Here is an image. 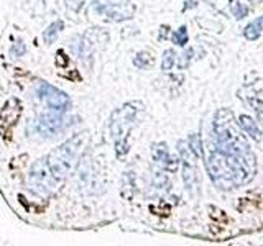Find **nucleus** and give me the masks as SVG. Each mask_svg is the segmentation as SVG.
<instances>
[{"label":"nucleus","mask_w":263,"mask_h":246,"mask_svg":"<svg viewBox=\"0 0 263 246\" xmlns=\"http://www.w3.org/2000/svg\"><path fill=\"white\" fill-rule=\"evenodd\" d=\"M206 169L211 181L221 190H233L253 181L257 174V159L242 158L219 151L209 145L206 151Z\"/></svg>","instance_id":"obj_1"},{"label":"nucleus","mask_w":263,"mask_h":246,"mask_svg":"<svg viewBox=\"0 0 263 246\" xmlns=\"http://www.w3.org/2000/svg\"><path fill=\"white\" fill-rule=\"evenodd\" d=\"M213 131L214 141L211 145L217 148L219 151L242 156V158H253L255 156L250 145H248L245 131L235 120V115L230 108H219L216 112L213 120Z\"/></svg>","instance_id":"obj_2"},{"label":"nucleus","mask_w":263,"mask_h":246,"mask_svg":"<svg viewBox=\"0 0 263 246\" xmlns=\"http://www.w3.org/2000/svg\"><path fill=\"white\" fill-rule=\"evenodd\" d=\"M87 143H89V133L87 131L76 133L66 143H63L60 148H56V150H53L48 154L46 161L55 177L63 179L74 173Z\"/></svg>","instance_id":"obj_3"},{"label":"nucleus","mask_w":263,"mask_h":246,"mask_svg":"<svg viewBox=\"0 0 263 246\" xmlns=\"http://www.w3.org/2000/svg\"><path fill=\"white\" fill-rule=\"evenodd\" d=\"M143 112L140 102H128L120 108H117L111 115V135L115 143L117 156H125L128 153V136L135 128Z\"/></svg>","instance_id":"obj_4"},{"label":"nucleus","mask_w":263,"mask_h":246,"mask_svg":"<svg viewBox=\"0 0 263 246\" xmlns=\"http://www.w3.org/2000/svg\"><path fill=\"white\" fill-rule=\"evenodd\" d=\"M94 9L112 21L130 20L135 13V7L130 0H94Z\"/></svg>","instance_id":"obj_5"},{"label":"nucleus","mask_w":263,"mask_h":246,"mask_svg":"<svg viewBox=\"0 0 263 246\" xmlns=\"http://www.w3.org/2000/svg\"><path fill=\"white\" fill-rule=\"evenodd\" d=\"M178 153L181 158V169H182V181L188 190H196L199 185V176H197L196 159L197 154L188 146L186 141H179L178 143Z\"/></svg>","instance_id":"obj_6"},{"label":"nucleus","mask_w":263,"mask_h":246,"mask_svg":"<svg viewBox=\"0 0 263 246\" xmlns=\"http://www.w3.org/2000/svg\"><path fill=\"white\" fill-rule=\"evenodd\" d=\"M55 174L51 173V169L48 166L46 159H38L33 166H32V174H30V181L33 185V190L38 194H49L55 189Z\"/></svg>","instance_id":"obj_7"},{"label":"nucleus","mask_w":263,"mask_h":246,"mask_svg":"<svg viewBox=\"0 0 263 246\" xmlns=\"http://www.w3.org/2000/svg\"><path fill=\"white\" fill-rule=\"evenodd\" d=\"M36 92H38L40 99L45 100L46 105L55 112H64L71 105L69 97L55 86L48 84V82H40L38 87H36Z\"/></svg>","instance_id":"obj_8"},{"label":"nucleus","mask_w":263,"mask_h":246,"mask_svg":"<svg viewBox=\"0 0 263 246\" xmlns=\"http://www.w3.org/2000/svg\"><path fill=\"white\" fill-rule=\"evenodd\" d=\"M71 125V118L61 115V112L58 114H48V115H41L38 118V130L40 133L46 136H55L58 133H61L64 128H68Z\"/></svg>","instance_id":"obj_9"},{"label":"nucleus","mask_w":263,"mask_h":246,"mask_svg":"<svg viewBox=\"0 0 263 246\" xmlns=\"http://www.w3.org/2000/svg\"><path fill=\"white\" fill-rule=\"evenodd\" d=\"M151 156H153V159H155L160 166H163L165 169L174 171L178 166V161L174 158H171V154H170V151H168V148H166L165 143H158V145L153 146Z\"/></svg>","instance_id":"obj_10"},{"label":"nucleus","mask_w":263,"mask_h":246,"mask_svg":"<svg viewBox=\"0 0 263 246\" xmlns=\"http://www.w3.org/2000/svg\"><path fill=\"white\" fill-rule=\"evenodd\" d=\"M239 123L242 126V130L245 131V135H248L250 138H253L257 143L261 145V140H263V131L258 126V123L253 120L250 115H240L239 118Z\"/></svg>","instance_id":"obj_11"},{"label":"nucleus","mask_w":263,"mask_h":246,"mask_svg":"<svg viewBox=\"0 0 263 246\" xmlns=\"http://www.w3.org/2000/svg\"><path fill=\"white\" fill-rule=\"evenodd\" d=\"M261 32H263V17H258L257 20L250 21V23L244 28V36L248 41H255L260 38Z\"/></svg>","instance_id":"obj_12"},{"label":"nucleus","mask_w":263,"mask_h":246,"mask_svg":"<svg viewBox=\"0 0 263 246\" xmlns=\"http://www.w3.org/2000/svg\"><path fill=\"white\" fill-rule=\"evenodd\" d=\"M63 30V21L61 20H56L53 21L45 32H43V40H45L46 44H51L56 38H58V35H60V32Z\"/></svg>","instance_id":"obj_13"},{"label":"nucleus","mask_w":263,"mask_h":246,"mask_svg":"<svg viewBox=\"0 0 263 246\" xmlns=\"http://www.w3.org/2000/svg\"><path fill=\"white\" fill-rule=\"evenodd\" d=\"M171 40H173V43H174V44H179V46H185V44L188 43V40H189L186 26H181L179 30H176V32L173 33Z\"/></svg>","instance_id":"obj_14"},{"label":"nucleus","mask_w":263,"mask_h":246,"mask_svg":"<svg viewBox=\"0 0 263 246\" xmlns=\"http://www.w3.org/2000/svg\"><path fill=\"white\" fill-rule=\"evenodd\" d=\"M151 63H153V58L148 53H138L134 59V64L140 69H147Z\"/></svg>","instance_id":"obj_15"},{"label":"nucleus","mask_w":263,"mask_h":246,"mask_svg":"<svg viewBox=\"0 0 263 246\" xmlns=\"http://www.w3.org/2000/svg\"><path fill=\"white\" fill-rule=\"evenodd\" d=\"M173 64H174V51L173 49H168V51H165V54H163L162 69H165V71L171 69Z\"/></svg>","instance_id":"obj_16"},{"label":"nucleus","mask_w":263,"mask_h":246,"mask_svg":"<svg viewBox=\"0 0 263 246\" xmlns=\"http://www.w3.org/2000/svg\"><path fill=\"white\" fill-rule=\"evenodd\" d=\"M189 148H191V150L197 154V158H199L201 156V153H202V150H201V138H199V135H193L191 138H189Z\"/></svg>","instance_id":"obj_17"},{"label":"nucleus","mask_w":263,"mask_h":246,"mask_svg":"<svg viewBox=\"0 0 263 246\" xmlns=\"http://www.w3.org/2000/svg\"><path fill=\"white\" fill-rule=\"evenodd\" d=\"M12 54L13 56H23L25 54V44L21 40H18L15 44L12 46Z\"/></svg>","instance_id":"obj_18"}]
</instances>
